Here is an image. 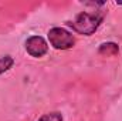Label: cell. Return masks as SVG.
<instances>
[{
  "label": "cell",
  "mask_w": 122,
  "mask_h": 121,
  "mask_svg": "<svg viewBox=\"0 0 122 121\" xmlns=\"http://www.w3.org/2000/svg\"><path fill=\"white\" fill-rule=\"evenodd\" d=\"M24 50L33 59H41L48 53V43L41 36H30L24 41Z\"/></svg>",
  "instance_id": "obj_3"
},
{
  "label": "cell",
  "mask_w": 122,
  "mask_h": 121,
  "mask_svg": "<svg viewBox=\"0 0 122 121\" xmlns=\"http://www.w3.org/2000/svg\"><path fill=\"white\" fill-rule=\"evenodd\" d=\"M37 121H64V117L60 111H51V113L43 114Z\"/></svg>",
  "instance_id": "obj_6"
},
{
  "label": "cell",
  "mask_w": 122,
  "mask_h": 121,
  "mask_svg": "<svg viewBox=\"0 0 122 121\" xmlns=\"http://www.w3.org/2000/svg\"><path fill=\"white\" fill-rule=\"evenodd\" d=\"M13 66H14V59L10 54H6V56L0 57V76L7 73Z\"/></svg>",
  "instance_id": "obj_5"
},
{
  "label": "cell",
  "mask_w": 122,
  "mask_h": 121,
  "mask_svg": "<svg viewBox=\"0 0 122 121\" xmlns=\"http://www.w3.org/2000/svg\"><path fill=\"white\" fill-rule=\"evenodd\" d=\"M104 11H81L75 16L72 22H68L67 26L71 27L72 31L81 36H92L95 31L99 29L101 23L104 22Z\"/></svg>",
  "instance_id": "obj_1"
},
{
  "label": "cell",
  "mask_w": 122,
  "mask_h": 121,
  "mask_svg": "<svg viewBox=\"0 0 122 121\" xmlns=\"http://www.w3.org/2000/svg\"><path fill=\"white\" fill-rule=\"evenodd\" d=\"M98 53L102 56H115L119 53V47L117 43L114 41H108V43H102L98 49Z\"/></svg>",
  "instance_id": "obj_4"
},
{
  "label": "cell",
  "mask_w": 122,
  "mask_h": 121,
  "mask_svg": "<svg viewBox=\"0 0 122 121\" xmlns=\"http://www.w3.org/2000/svg\"><path fill=\"white\" fill-rule=\"evenodd\" d=\"M48 43L56 50H70L75 44V37L71 31H68L64 27H53L47 33Z\"/></svg>",
  "instance_id": "obj_2"
}]
</instances>
